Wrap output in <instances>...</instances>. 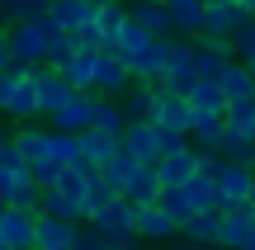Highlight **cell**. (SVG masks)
<instances>
[{
	"label": "cell",
	"instance_id": "10",
	"mask_svg": "<svg viewBox=\"0 0 255 250\" xmlns=\"http://www.w3.org/2000/svg\"><path fill=\"white\" fill-rule=\"evenodd\" d=\"M128 85H132V66H128V57L114 52V47H104V52H100V71H95V94L123 99Z\"/></svg>",
	"mask_w": 255,
	"mask_h": 250
},
{
	"label": "cell",
	"instance_id": "43",
	"mask_svg": "<svg viewBox=\"0 0 255 250\" xmlns=\"http://www.w3.org/2000/svg\"><path fill=\"white\" fill-rule=\"evenodd\" d=\"M9 81H14V71H0V113H5V104H9Z\"/></svg>",
	"mask_w": 255,
	"mask_h": 250
},
{
	"label": "cell",
	"instance_id": "36",
	"mask_svg": "<svg viewBox=\"0 0 255 250\" xmlns=\"http://www.w3.org/2000/svg\"><path fill=\"white\" fill-rule=\"evenodd\" d=\"M222 118H227V132H246V137H251V128H255V99H232Z\"/></svg>",
	"mask_w": 255,
	"mask_h": 250
},
{
	"label": "cell",
	"instance_id": "12",
	"mask_svg": "<svg viewBox=\"0 0 255 250\" xmlns=\"http://www.w3.org/2000/svg\"><path fill=\"white\" fill-rule=\"evenodd\" d=\"M218 194H222V208H232V203H251V194H255V166L227 161V166L218 170Z\"/></svg>",
	"mask_w": 255,
	"mask_h": 250
},
{
	"label": "cell",
	"instance_id": "27",
	"mask_svg": "<svg viewBox=\"0 0 255 250\" xmlns=\"http://www.w3.org/2000/svg\"><path fill=\"white\" fill-rule=\"evenodd\" d=\"M100 52H104V47H95V43H81L76 62L66 66V81H71L76 90H95V71H100Z\"/></svg>",
	"mask_w": 255,
	"mask_h": 250
},
{
	"label": "cell",
	"instance_id": "31",
	"mask_svg": "<svg viewBox=\"0 0 255 250\" xmlns=\"http://www.w3.org/2000/svg\"><path fill=\"white\" fill-rule=\"evenodd\" d=\"M218 81H222V90H227V99H255V71L246 62H237V57L227 62V71H222Z\"/></svg>",
	"mask_w": 255,
	"mask_h": 250
},
{
	"label": "cell",
	"instance_id": "3",
	"mask_svg": "<svg viewBox=\"0 0 255 250\" xmlns=\"http://www.w3.org/2000/svg\"><path fill=\"white\" fill-rule=\"evenodd\" d=\"M199 38H180L175 33V62H170V71H165V90L170 94H189L194 90V81H199Z\"/></svg>",
	"mask_w": 255,
	"mask_h": 250
},
{
	"label": "cell",
	"instance_id": "26",
	"mask_svg": "<svg viewBox=\"0 0 255 250\" xmlns=\"http://www.w3.org/2000/svg\"><path fill=\"white\" fill-rule=\"evenodd\" d=\"M47 66L52 71H66V66L76 62V52H81V38L76 33H66V28H57V24H47Z\"/></svg>",
	"mask_w": 255,
	"mask_h": 250
},
{
	"label": "cell",
	"instance_id": "32",
	"mask_svg": "<svg viewBox=\"0 0 255 250\" xmlns=\"http://www.w3.org/2000/svg\"><path fill=\"white\" fill-rule=\"evenodd\" d=\"M38 213H47V217H66V222H85V208L71 203L62 189H43V198H38Z\"/></svg>",
	"mask_w": 255,
	"mask_h": 250
},
{
	"label": "cell",
	"instance_id": "7",
	"mask_svg": "<svg viewBox=\"0 0 255 250\" xmlns=\"http://www.w3.org/2000/svg\"><path fill=\"white\" fill-rule=\"evenodd\" d=\"M137 236L151 241V246H170V241L184 236V227H180V217H170L161 203H146V208H137Z\"/></svg>",
	"mask_w": 255,
	"mask_h": 250
},
{
	"label": "cell",
	"instance_id": "39",
	"mask_svg": "<svg viewBox=\"0 0 255 250\" xmlns=\"http://www.w3.org/2000/svg\"><path fill=\"white\" fill-rule=\"evenodd\" d=\"M232 47H237V62H246L251 71H255V14L241 24V33L232 38Z\"/></svg>",
	"mask_w": 255,
	"mask_h": 250
},
{
	"label": "cell",
	"instance_id": "40",
	"mask_svg": "<svg viewBox=\"0 0 255 250\" xmlns=\"http://www.w3.org/2000/svg\"><path fill=\"white\" fill-rule=\"evenodd\" d=\"M38 179V189H57V179H62V161H43V166H28Z\"/></svg>",
	"mask_w": 255,
	"mask_h": 250
},
{
	"label": "cell",
	"instance_id": "17",
	"mask_svg": "<svg viewBox=\"0 0 255 250\" xmlns=\"http://www.w3.org/2000/svg\"><path fill=\"white\" fill-rule=\"evenodd\" d=\"M161 94H165V85H151V81H132L123 90V113H128V123H142V118H156V104H161Z\"/></svg>",
	"mask_w": 255,
	"mask_h": 250
},
{
	"label": "cell",
	"instance_id": "28",
	"mask_svg": "<svg viewBox=\"0 0 255 250\" xmlns=\"http://www.w3.org/2000/svg\"><path fill=\"white\" fill-rule=\"evenodd\" d=\"M189 104L194 109H208V113H227V90H222V81L218 76H199L194 81V90H189Z\"/></svg>",
	"mask_w": 255,
	"mask_h": 250
},
{
	"label": "cell",
	"instance_id": "35",
	"mask_svg": "<svg viewBox=\"0 0 255 250\" xmlns=\"http://www.w3.org/2000/svg\"><path fill=\"white\" fill-rule=\"evenodd\" d=\"M47 0H0V19L5 24H19V19H43Z\"/></svg>",
	"mask_w": 255,
	"mask_h": 250
},
{
	"label": "cell",
	"instance_id": "49",
	"mask_svg": "<svg viewBox=\"0 0 255 250\" xmlns=\"http://www.w3.org/2000/svg\"><path fill=\"white\" fill-rule=\"evenodd\" d=\"M251 137H255V128H251Z\"/></svg>",
	"mask_w": 255,
	"mask_h": 250
},
{
	"label": "cell",
	"instance_id": "21",
	"mask_svg": "<svg viewBox=\"0 0 255 250\" xmlns=\"http://www.w3.org/2000/svg\"><path fill=\"white\" fill-rule=\"evenodd\" d=\"M189 118H194V104L189 94H161V104H156V128L165 132H189Z\"/></svg>",
	"mask_w": 255,
	"mask_h": 250
},
{
	"label": "cell",
	"instance_id": "4",
	"mask_svg": "<svg viewBox=\"0 0 255 250\" xmlns=\"http://www.w3.org/2000/svg\"><path fill=\"white\" fill-rule=\"evenodd\" d=\"M0 241L9 250H38V213L0 203Z\"/></svg>",
	"mask_w": 255,
	"mask_h": 250
},
{
	"label": "cell",
	"instance_id": "19",
	"mask_svg": "<svg viewBox=\"0 0 255 250\" xmlns=\"http://www.w3.org/2000/svg\"><path fill=\"white\" fill-rule=\"evenodd\" d=\"M222 137H227V118L222 113H208V109H194L189 118V142L199 151H222Z\"/></svg>",
	"mask_w": 255,
	"mask_h": 250
},
{
	"label": "cell",
	"instance_id": "2",
	"mask_svg": "<svg viewBox=\"0 0 255 250\" xmlns=\"http://www.w3.org/2000/svg\"><path fill=\"white\" fill-rule=\"evenodd\" d=\"M90 227L104 236V241H123V246H137V241H142V236H137V208L128 203L123 194H114L109 203L90 217Z\"/></svg>",
	"mask_w": 255,
	"mask_h": 250
},
{
	"label": "cell",
	"instance_id": "5",
	"mask_svg": "<svg viewBox=\"0 0 255 250\" xmlns=\"http://www.w3.org/2000/svg\"><path fill=\"white\" fill-rule=\"evenodd\" d=\"M170 62H175V33H170V38H156L146 52L128 57V66H132V81H151V85H161V81H165Z\"/></svg>",
	"mask_w": 255,
	"mask_h": 250
},
{
	"label": "cell",
	"instance_id": "38",
	"mask_svg": "<svg viewBox=\"0 0 255 250\" xmlns=\"http://www.w3.org/2000/svg\"><path fill=\"white\" fill-rule=\"evenodd\" d=\"M161 208H165L170 217H180V227L194 217V203H189V189H184V184H180V189H165V194H161Z\"/></svg>",
	"mask_w": 255,
	"mask_h": 250
},
{
	"label": "cell",
	"instance_id": "37",
	"mask_svg": "<svg viewBox=\"0 0 255 250\" xmlns=\"http://www.w3.org/2000/svg\"><path fill=\"white\" fill-rule=\"evenodd\" d=\"M47 128H52V123H47ZM52 161H62V166L81 161V132H57L52 128Z\"/></svg>",
	"mask_w": 255,
	"mask_h": 250
},
{
	"label": "cell",
	"instance_id": "9",
	"mask_svg": "<svg viewBox=\"0 0 255 250\" xmlns=\"http://www.w3.org/2000/svg\"><path fill=\"white\" fill-rule=\"evenodd\" d=\"M5 113H9L14 123H33V118H43V113H38V66H33V71H14Z\"/></svg>",
	"mask_w": 255,
	"mask_h": 250
},
{
	"label": "cell",
	"instance_id": "16",
	"mask_svg": "<svg viewBox=\"0 0 255 250\" xmlns=\"http://www.w3.org/2000/svg\"><path fill=\"white\" fill-rule=\"evenodd\" d=\"M123 147L132 151L137 161H146V166H156V161L165 156V151H161V128H156V118L128 123V128H123Z\"/></svg>",
	"mask_w": 255,
	"mask_h": 250
},
{
	"label": "cell",
	"instance_id": "13",
	"mask_svg": "<svg viewBox=\"0 0 255 250\" xmlns=\"http://www.w3.org/2000/svg\"><path fill=\"white\" fill-rule=\"evenodd\" d=\"M255 232V203H232L222 208V250H246Z\"/></svg>",
	"mask_w": 255,
	"mask_h": 250
},
{
	"label": "cell",
	"instance_id": "30",
	"mask_svg": "<svg viewBox=\"0 0 255 250\" xmlns=\"http://www.w3.org/2000/svg\"><path fill=\"white\" fill-rule=\"evenodd\" d=\"M119 147H123V137H114V132L95 128V123L81 132V156H85V161H95V166H104V161H109Z\"/></svg>",
	"mask_w": 255,
	"mask_h": 250
},
{
	"label": "cell",
	"instance_id": "6",
	"mask_svg": "<svg viewBox=\"0 0 255 250\" xmlns=\"http://www.w3.org/2000/svg\"><path fill=\"white\" fill-rule=\"evenodd\" d=\"M123 24H128V5H123V0H100V9H95V24L81 33V43L114 47V43H119V33H123Z\"/></svg>",
	"mask_w": 255,
	"mask_h": 250
},
{
	"label": "cell",
	"instance_id": "24",
	"mask_svg": "<svg viewBox=\"0 0 255 250\" xmlns=\"http://www.w3.org/2000/svg\"><path fill=\"white\" fill-rule=\"evenodd\" d=\"M170 14H175V33L180 38H199L203 19H208V0H170Z\"/></svg>",
	"mask_w": 255,
	"mask_h": 250
},
{
	"label": "cell",
	"instance_id": "33",
	"mask_svg": "<svg viewBox=\"0 0 255 250\" xmlns=\"http://www.w3.org/2000/svg\"><path fill=\"white\" fill-rule=\"evenodd\" d=\"M95 128H104V132H114V137H123V128H128L123 104L109 99V94H95Z\"/></svg>",
	"mask_w": 255,
	"mask_h": 250
},
{
	"label": "cell",
	"instance_id": "14",
	"mask_svg": "<svg viewBox=\"0 0 255 250\" xmlns=\"http://www.w3.org/2000/svg\"><path fill=\"white\" fill-rule=\"evenodd\" d=\"M71 94H76V85L66 81V71H52L47 62L38 66V113H43V118H52Z\"/></svg>",
	"mask_w": 255,
	"mask_h": 250
},
{
	"label": "cell",
	"instance_id": "45",
	"mask_svg": "<svg viewBox=\"0 0 255 250\" xmlns=\"http://www.w3.org/2000/svg\"><path fill=\"white\" fill-rule=\"evenodd\" d=\"M104 250H132V246H123V241H109V246H104Z\"/></svg>",
	"mask_w": 255,
	"mask_h": 250
},
{
	"label": "cell",
	"instance_id": "20",
	"mask_svg": "<svg viewBox=\"0 0 255 250\" xmlns=\"http://www.w3.org/2000/svg\"><path fill=\"white\" fill-rule=\"evenodd\" d=\"M156 175H161V184H165V189L189 184V179L199 175V147L175 151V156H161V161H156Z\"/></svg>",
	"mask_w": 255,
	"mask_h": 250
},
{
	"label": "cell",
	"instance_id": "25",
	"mask_svg": "<svg viewBox=\"0 0 255 250\" xmlns=\"http://www.w3.org/2000/svg\"><path fill=\"white\" fill-rule=\"evenodd\" d=\"M142 166H146V161H137V156H132L128 147H119V151H114L109 161H104V184H109L114 194H123V189H128V179H132V175H137Z\"/></svg>",
	"mask_w": 255,
	"mask_h": 250
},
{
	"label": "cell",
	"instance_id": "48",
	"mask_svg": "<svg viewBox=\"0 0 255 250\" xmlns=\"http://www.w3.org/2000/svg\"><path fill=\"white\" fill-rule=\"evenodd\" d=\"M251 203H255V194H251Z\"/></svg>",
	"mask_w": 255,
	"mask_h": 250
},
{
	"label": "cell",
	"instance_id": "15",
	"mask_svg": "<svg viewBox=\"0 0 255 250\" xmlns=\"http://www.w3.org/2000/svg\"><path fill=\"white\" fill-rule=\"evenodd\" d=\"M47 123H52L57 132H85V128L95 123V90H76Z\"/></svg>",
	"mask_w": 255,
	"mask_h": 250
},
{
	"label": "cell",
	"instance_id": "11",
	"mask_svg": "<svg viewBox=\"0 0 255 250\" xmlns=\"http://www.w3.org/2000/svg\"><path fill=\"white\" fill-rule=\"evenodd\" d=\"M95 9H100V0H47V24H57V28L81 38L95 24Z\"/></svg>",
	"mask_w": 255,
	"mask_h": 250
},
{
	"label": "cell",
	"instance_id": "41",
	"mask_svg": "<svg viewBox=\"0 0 255 250\" xmlns=\"http://www.w3.org/2000/svg\"><path fill=\"white\" fill-rule=\"evenodd\" d=\"M104 246H109V241H104V236L95 232L90 222H81V227H76V246H71V250H104Z\"/></svg>",
	"mask_w": 255,
	"mask_h": 250
},
{
	"label": "cell",
	"instance_id": "44",
	"mask_svg": "<svg viewBox=\"0 0 255 250\" xmlns=\"http://www.w3.org/2000/svg\"><path fill=\"white\" fill-rule=\"evenodd\" d=\"M9 151H14V132H5V128H0V161H5Z\"/></svg>",
	"mask_w": 255,
	"mask_h": 250
},
{
	"label": "cell",
	"instance_id": "50",
	"mask_svg": "<svg viewBox=\"0 0 255 250\" xmlns=\"http://www.w3.org/2000/svg\"><path fill=\"white\" fill-rule=\"evenodd\" d=\"M246 250H255V246H246Z\"/></svg>",
	"mask_w": 255,
	"mask_h": 250
},
{
	"label": "cell",
	"instance_id": "47",
	"mask_svg": "<svg viewBox=\"0 0 255 250\" xmlns=\"http://www.w3.org/2000/svg\"><path fill=\"white\" fill-rule=\"evenodd\" d=\"M0 250H9V246H5V241H0Z\"/></svg>",
	"mask_w": 255,
	"mask_h": 250
},
{
	"label": "cell",
	"instance_id": "8",
	"mask_svg": "<svg viewBox=\"0 0 255 250\" xmlns=\"http://www.w3.org/2000/svg\"><path fill=\"white\" fill-rule=\"evenodd\" d=\"M246 19H251V9L241 0H208V19H203L199 38H237Z\"/></svg>",
	"mask_w": 255,
	"mask_h": 250
},
{
	"label": "cell",
	"instance_id": "34",
	"mask_svg": "<svg viewBox=\"0 0 255 250\" xmlns=\"http://www.w3.org/2000/svg\"><path fill=\"white\" fill-rule=\"evenodd\" d=\"M156 43V33H146L142 24H137L132 14H128V24H123V33H119V43H114V52H123V57H137V52H146V47Z\"/></svg>",
	"mask_w": 255,
	"mask_h": 250
},
{
	"label": "cell",
	"instance_id": "22",
	"mask_svg": "<svg viewBox=\"0 0 255 250\" xmlns=\"http://www.w3.org/2000/svg\"><path fill=\"white\" fill-rule=\"evenodd\" d=\"M128 14H132L146 33H156V38L175 33V14H170V5H161V0H137V5H128Z\"/></svg>",
	"mask_w": 255,
	"mask_h": 250
},
{
	"label": "cell",
	"instance_id": "29",
	"mask_svg": "<svg viewBox=\"0 0 255 250\" xmlns=\"http://www.w3.org/2000/svg\"><path fill=\"white\" fill-rule=\"evenodd\" d=\"M184 241H194V246H218L222 241V208H208V213L189 217V222H184Z\"/></svg>",
	"mask_w": 255,
	"mask_h": 250
},
{
	"label": "cell",
	"instance_id": "1",
	"mask_svg": "<svg viewBox=\"0 0 255 250\" xmlns=\"http://www.w3.org/2000/svg\"><path fill=\"white\" fill-rule=\"evenodd\" d=\"M47 14L43 19H19L9 24V52H14V66L9 71H33V66L47 62Z\"/></svg>",
	"mask_w": 255,
	"mask_h": 250
},
{
	"label": "cell",
	"instance_id": "18",
	"mask_svg": "<svg viewBox=\"0 0 255 250\" xmlns=\"http://www.w3.org/2000/svg\"><path fill=\"white\" fill-rule=\"evenodd\" d=\"M14 151L28 161V166H43V161H52V128L19 123V128H14Z\"/></svg>",
	"mask_w": 255,
	"mask_h": 250
},
{
	"label": "cell",
	"instance_id": "46",
	"mask_svg": "<svg viewBox=\"0 0 255 250\" xmlns=\"http://www.w3.org/2000/svg\"><path fill=\"white\" fill-rule=\"evenodd\" d=\"M241 5H246V9H251V14H255V0H241Z\"/></svg>",
	"mask_w": 255,
	"mask_h": 250
},
{
	"label": "cell",
	"instance_id": "23",
	"mask_svg": "<svg viewBox=\"0 0 255 250\" xmlns=\"http://www.w3.org/2000/svg\"><path fill=\"white\" fill-rule=\"evenodd\" d=\"M161 194H165V184H161V175H156V166H142L132 179H128V189H123V198H128L132 208L161 203Z\"/></svg>",
	"mask_w": 255,
	"mask_h": 250
},
{
	"label": "cell",
	"instance_id": "42",
	"mask_svg": "<svg viewBox=\"0 0 255 250\" xmlns=\"http://www.w3.org/2000/svg\"><path fill=\"white\" fill-rule=\"evenodd\" d=\"M14 66V52H9V24L0 19V71H9Z\"/></svg>",
	"mask_w": 255,
	"mask_h": 250
}]
</instances>
